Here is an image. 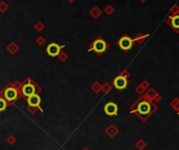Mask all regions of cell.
<instances>
[{
  "instance_id": "obj_5",
  "label": "cell",
  "mask_w": 179,
  "mask_h": 150,
  "mask_svg": "<svg viewBox=\"0 0 179 150\" xmlns=\"http://www.w3.org/2000/svg\"><path fill=\"white\" fill-rule=\"evenodd\" d=\"M136 111L138 112L139 116H148V114L151 113V111H152L151 103H150V102H148V101L140 102V103L138 104V106H137V109H136Z\"/></svg>"
},
{
  "instance_id": "obj_18",
  "label": "cell",
  "mask_w": 179,
  "mask_h": 150,
  "mask_svg": "<svg viewBox=\"0 0 179 150\" xmlns=\"http://www.w3.org/2000/svg\"><path fill=\"white\" fill-rule=\"evenodd\" d=\"M7 9H9L7 4H6L4 1H1V2H0V12H1V13H5L6 11H7Z\"/></svg>"
},
{
  "instance_id": "obj_4",
  "label": "cell",
  "mask_w": 179,
  "mask_h": 150,
  "mask_svg": "<svg viewBox=\"0 0 179 150\" xmlns=\"http://www.w3.org/2000/svg\"><path fill=\"white\" fill-rule=\"evenodd\" d=\"M134 40L130 37V36H127V35H124L120 39L117 41V45L119 46V48L121 50H123V52H129L132 49L134 45Z\"/></svg>"
},
{
  "instance_id": "obj_9",
  "label": "cell",
  "mask_w": 179,
  "mask_h": 150,
  "mask_svg": "<svg viewBox=\"0 0 179 150\" xmlns=\"http://www.w3.org/2000/svg\"><path fill=\"white\" fill-rule=\"evenodd\" d=\"M103 110H104L106 116H116L118 114V106L114 102H108V103H106V104L104 105Z\"/></svg>"
},
{
  "instance_id": "obj_14",
  "label": "cell",
  "mask_w": 179,
  "mask_h": 150,
  "mask_svg": "<svg viewBox=\"0 0 179 150\" xmlns=\"http://www.w3.org/2000/svg\"><path fill=\"white\" fill-rule=\"evenodd\" d=\"M101 86L102 85L98 82V81H95V82L91 85V90L94 91L95 93H99V92L101 91Z\"/></svg>"
},
{
  "instance_id": "obj_11",
  "label": "cell",
  "mask_w": 179,
  "mask_h": 150,
  "mask_svg": "<svg viewBox=\"0 0 179 150\" xmlns=\"http://www.w3.org/2000/svg\"><path fill=\"white\" fill-rule=\"evenodd\" d=\"M118 132V129L115 127V125H113V124H111V125L108 126V128L105 129V133L110 137V138H114L115 135H117Z\"/></svg>"
},
{
  "instance_id": "obj_13",
  "label": "cell",
  "mask_w": 179,
  "mask_h": 150,
  "mask_svg": "<svg viewBox=\"0 0 179 150\" xmlns=\"http://www.w3.org/2000/svg\"><path fill=\"white\" fill-rule=\"evenodd\" d=\"M101 14H102V11L99 9L98 6H94V7H92L91 11H90V15L92 16L94 19H98L99 17L101 16Z\"/></svg>"
},
{
  "instance_id": "obj_24",
  "label": "cell",
  "mask_w": 179,
  "mask_h": 150,
  "mask_svg": "<svg viewBox=\"0 0 179 150\" xmlns=\"http://www.w3.org/2000/svg\"><path fill=\"white\" fill-rule=\"evenodd\" d=\"M68 2H74V1H75V0H68Z\"/></svg>"
},
{
  "instance_id": "obj_16",
  "label": "cell",
  "mask_w": 179,
  "mask_h": 150,
  "mask_svg": "<svg viewBox=\"0 0 179 150\" xmlns=\"http://www.w3.org/2000/svg\"><path fill=\"white\" fill-rule=\"evenodd\" d=\"M111 89H112V86H111V84H108V83H104V84L101 86L102 92H104L105 95H108V92L111 91Z\"/></svg>"
},
{
  "instance_id": "obj_10",
  "label": "cell",
  "mask_w": 179,
  "mask_h": 150,
  "mask_svg": "<svg viewBox=\"0 0 179 150\" xmlns=\"http://www.w3.org/2000/svg\"><path fill=\"white\" fill-rule=\"evenodd\" d=\"M167 24L170 25L171 28H173L176 33H179V14L170 17V18L167 20Z\"/></svg>"
},
{
  "instance_id": "obj_3",
  "label": "cell",
  "mask_w": 179,
  "mask_h": 150,
  "mask_svg": "<svg viewBox=\"0 0 179 150\" xmlns=\"http://www.w3.org/2000/svg\"><path fill=\"white\" fill-rule=\"evenodd\" d=\"M108 47H110V44H108L102 37L98 36V37L96 38V39L90 44L87 52H94L98 57H100V56H102L104 54L105 50H106Z\"/></svg>"
},
{
  "instance_id": "obj_2",
  "label": "cell",
  "mask_w": 179,
  "mask_h": 150,
  "mask_svg": "<svg viewBox=\"0 0 179 150\" xmlns=\"http://www.w3.org/2000/svg\"><path fill=\"white\" fill-rule=\"evenodd\" d=\"M0 97L5 99V101L7 102L9 106H12L17 102L20 96H19L18 90L15 88V86L13 85V83H9L4 88L0 91Z\"/></svg>"
},
{
  "instance_id": "obj_25",
  "label": "cell",
  "mask_w": 179,
  "mask_h": 150,
  "mask_svg": "<svg viewBox=\"0 0 179 150\" xmlns=\"http://www.w3.org/2000/svg\"><path fill=\"white\" fill-rule=\"evenodd\" d=\"M82 150H90V149H89V148L85 147V148H83V149H82Z\"/></svg>"
},
{
  "instance_id": "obj_6",
  "label": "cell",
  "mask_w": 179,
  "mask_h": 150,
  "mask_svg": "<svg viewBox=\"0 0 179 150\" xmlns=\"http://www.w3.org/2000/svg\"><path fill=\"white\" fill-rule=\"evenodd\" d=\"M25 101L28 102V106L37 108V109L39 111L43 112V109H41V107H40L41 98H40V96L38 95V93H35V95H32V96H30V97H28Z\"/></svg>"
},
{
  "instance_id": "obj_23",
  "label": "cell",
  "mask_w": 179,
  "mask_h": 150,
  "mask_svg": "<svg viewBox=\"0 0 179 150\" xmlns=\"http://www.w3.org/2000/svg\"><path fill=\"white\" fill-rule=\"evenodd\" d=\"M37 110L38 109L37 108H35V107H31V106H28V112H31V113H35Z\"/></svg>"
},
{
  "instance_id": "obj_22",
  "label": "cell",
  "mask_w": 179,
  "mask_h": 150,
  "mask_svg": "<svg viewBox=\"0 0 179 150\" xmlns=\"http://www.w3.org/2000/svg\"><path fill=\"white\" fill-rule=\"evenodd\" d=\"M36 41H37V43L39 44V45H43L44 42H45V39H44L43 37H38Z\"/></svg>"
},
{
  "instance_id": "obj_15",
  "label": "cell",
  "mask_w": 179,
  "mask_h": 150,
  "mask_svg": "<svg viewBox=\"0 0 179 150\" xmlns=\"http://www.w3.org/2000/svg\"><path fill=\"white\" fill-rule=\"evenodd\" d=\"M7 102L5 101V99L2 98V97H0V112H2L4 111L7 108Z\"/></svg>"
},
{
  "instance_id": "obj_21",
  "label": "cell",
  "mask_w": 179,
  "mask_h": 150,
  "mask_svg": "<svg viewBox=\"0 0 179 150\" xmlns=\"http://www.w3.org/2000/svg\"><path fill=\"white\" fill-rule=\"evenodd\" d=\"M104 12L108 14V16L112 15L113 13H114V9H113V6L112 5H106V7L104 9Z\"/></svg>"
},
{
  "instance_id": "obj_8",
  "label": "cell",
  "mask_w": 179,
  "mask_h": 150,
  "mask_svg": "<svg viewBox=\"0 0 179 150\" xmlns=\"http://www.w3.org/2000/svg\"><path fill=\"white\" fill-rule=\"evenodd\" d=\"M62 48H64V45H59L57 43L52 42L46 47V52H47V55L49 57H57L59 55V52H61Z\"/></svg>"
},
{
  "instance_id": "obj_1",
  "label": "cell",
  "mask_w": 179,
  "mask_h": 150,
  "mask_svg": "<svg viewBox=\"0 0 179 150\" xmlns=\"http://www.w3.org/2000/svg\"><path fill=\"white\" fill-rule=\"evenodd\" d=\"M40 92H41L40 86L38 85L31 77L26 78L21 83V95H22V98L24 99V100H26V98L30 97V96L35 95V93L39 95Z\"/></svg>"
},
{
  "instance_id": "obj_26",
  "label": "cell",
  "mask_w": 179,
  "mask_h": 150,
  "mask_svg": "<svg viewBox=\"0 0 179 150\" xmlns=\"http://www.w3.org/2000/svg\"><path fill=\"white\" fill-rule=\"evenodd\" d=\"M141 1H145V0H141Z\"/></svg>"
},
{
  "instance_id": "obj_19",
  "label": "cell",
  "mask_w": 179,
  "mask_h": 150,
  "mask_svg": "<svg viewBox=\"0 0 179 150\" xmlns=\"http://www.w3.org/2000/svg\"><path fill=\"white\" fill-rule=\"evenodd\" d=\"M34 28H35V30H36V31L41 32L42 30H44V25H43V23H42V22H37V23L34 25Z\"/></svg>"
},
{
  "instance_id": "obj_7",
  "label": "cell",
  "mask_w": 179,
  "mask_h": 150,
  "mask_svg": "<svg viewBox=\"0 0 179 150\" xmlns=\"http://www.w3.org/2000/svg\"><path fill=\"white\" fill-rule=\"evenodd\" d=\"M127 84H129L127 79L125 77L121 76V75L116 77L114 79V81H113V85L118 90H123V89H125L127 87Z\"/></svg>"
},
{
  "instance_id": "obj_12",
  "label": "cell",
  "mask_w": 179,
  "mask_h": 150,
  "mask_svg": "<svg viewBox=\"0 0 179 150\" xmlns=\"http://www.w3.org/2000/svg\"><path fill=\"white\" fill-rule=\"evenodd\" d=\"M6 50H7L9 55H15L16 52L19 50V46L15 42H11L9 45L6 46Z\"/></svg>"
},
{
  "instance_id": "obj_20",
  "label": "cell",
  "mask_w": 179,
  "mask_h": 150,
  "mask_svg": "<svg viewBox=\"0 0 179 150\" xmlns=\"http://www.w3.org/2000/svg\"><path fill=\"white\" fill-rule=\"evenodd\" d=\"M6 142H7L9 145H14L16 143V138L14 137V135H9V137L6 138Z\"/></svg>"
},
{
  "instance_id": "obj_17",
  "label": "cell",
  "mask_w": 179,
  "mask_h": 150,
  "mask_svg": "<svg viewBox=\"0 0 179 150\" xmlns=\"http://www.w3.org/2000/svg\"><path fill=\"white\" fill-rule=\"evenodd\" d=\"M58 57V59H59V61H61V62H64V61H66V59L68 58V56L65 54L64 52H59V55L57 56Z\"/></svg>"
}]
</instances>
